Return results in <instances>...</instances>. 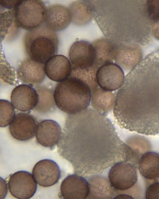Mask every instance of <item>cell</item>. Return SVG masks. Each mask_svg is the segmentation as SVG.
<instances>
[{
    "instance_id": "obj_18",
    "label": "cell",
    "mask_w": 159,
    "mask_h": 199,
    "mask_svg": "<svg viewBox=\"0 0 159 199\" xmlns=\"http://www.w3.org/2000/svg\"><path fill=\"white\" fill-rule=\"evenodd\" d=\"M71 20V15L69 9L63 6L54 5L46 9L45 25L54 31L64 29Z\"/></svg>"
},
{
    "instance_id": "obj_15",
    "label": "cell",
    "mask_w": 159,
    "mask_h": 199,
    "mask_svg": "<svg viewBox=\"0 0 159 199\" xmlns=\"http://www.w3.org/2000/svg\"><path fill=\"white\" fill-rule=\"evenodd\" d=\"M17 74L18 78L23 82L31 85L41 83L46 75L44 64L29 58L20 63Z\"/></svg>"
},
{
    "instance_id": "obj_10",
    "label": "cell",
    "mask_w": 159,
    "mask_h": 199,
    "mask_svg": "<svg viewBox=\"0 0 159 199\" xmlns=\"http://www.w3.org/2000/svg\"><path fill=\"white\" fill-rule=\"evenodd\" d=\"M38 124L34 117L26 113L16 114L10 124L9 130L16 139L26 141L32 138L35 134Z\"/></svg>"
},
{
    "instance_id": "obj_30",
    "label": "cell",
    "mask_w": 159,
    "mask_h": 199,
    "mask_svg": "<svg viewBox=\"0 0 159 199\" xmlns=\"http://www.w3.org/2000/svg\"><path fill=\"white\" fill-rule=\"evenodd\" d=\"M19 1V0H0V4L5 8L14 9Z\"/></svg>"
},
{
    "instance_id": "obj_29",
    "label": "cell",
    "mask_w": 159,
    "mask_h": 199,
    "mask_svg": "<svg viewBox=\"0 0 159 199\" xmlns=\"http://www.w3.org/2000/svg\"><path fill=\"white\" fill-rule=\"evenodd\" d=\"M146 199H159V182H154L149 185L146 192Z\"/></svg>"
},
{
    "instance_id": "obj_32",
    "label": "cell",
    "mask_w": 159,
    "mask_h": 199,
    "mask_svg": "<svg viewBox=\"0 0 159 199\" xmlns=\"http://www.w3.org/2000/svg\"><path fill=\"white\" fill-rule=\"evenodd\" d=\"M1 188L0 199H3L6 196L7 192V186L4 180L1 177Z\"/></svg>"
},
{
    "instance_id": "obj_8",
    "label": "cell",
    "mask_w": 159,
    "mask_h": 199,
    "mask_svg": "<svg viewBox=\"0 0 159 199\" xmlns=\"http://www.w3.org/2000/svg\"><path fill=\"white\" fill-rule=\"evenodd\" d=\"M124 74L121 67L112 62L105 64L100 66L96 73L98 85L108 91L115 90L121 86L124 79Z\"/></svg>"
},
{
    "instance_id": "obj_27",
    "label": "cell",
    "mask_w": 159,
    "mask_h": 199,
    "mask_svg": "<svg viewBox=\"0 0 159 199\" xmlns=\"http://www.w3.org/2000/svg\"><path fill=\"white\" fill-rule=\"evenodd\" d=\"M127 144L141 156L148 152L150 149L149 142L146 139L140 137H132L129 139Z\"/></svg>"
},
{
    "instance_id": "obj_14",
    "label": "cell",
    "mask_w": 159,
    "mask_h": 199,
    "mask_svg": "<svg viewBox=\"0 0 159 199\" xmlns=\"http://www.w3.org/2000/svg\"><path fill=\"white\" fill-rule=\"evenodd\" d=\"M46 75L50 79L61 82L70 75L72 65L69 60L62 55H56L48 59L44 65Z\"/></svg>"
},
{
    "instance_id": "obj_26",
    "label": "cell",
    "mask_w": 159,
    "mask_h": 199,
    "mask_svg": "<svg viewBox=\"0 0 159 199\" xmlns=\"http://www.w3.org/2000/svg\"><path fill=\"white\" fill-rule=\"evenodd\" d=\"M14 108L9 101L0 99V127H5L10 124L16 115Z\"/></svg>"
},
{
    "instance_id": "obj_3",
    "label": "cell",
    "mask_w": 159,
    "mask_h": 199,
    "mask_svg": "<svg viewBox=\"0 0 159 199\" xmlns=\"http://www.w3.org/2000/svg\"><path fill=\"white\" fill-rule=\"evenodd\" d=\"M91 96V91L86 84L71 77L59 82L53 94L55 105L69 115L76 114L87 108Z\"/></svg>"
},
{
    "instance_id": "obj_21",
    "label": "cell",
    "mask_w": 159,
    "mask_h": 199,
    "mask_svg": "<svg viewBox=\"0 0 159 199\" xmlns=\"http://www.w3.org/2000/svg\"><path fill=\"white\" fill-rule=\"evenodd\" d=\"M19 28L15 21L13 10H7L1 14V40L8 41L14 39L18 34Z\"/></svg>"
},
{
    "instance_id": "obj_20",
    "label": "cell",
    "mask_w": 159,
    "mask_h": 199,
    "mask_svg": "<svg viewBox=\"0 0 159 199\" xmlns=\"http://www.w3.org/2000/svg\"><path fill=\"white\" fill-rule=\"evenodd\" d=\"M116 96L111 91L98 87L91 93L92 106L93 109L105 114L114 107Z\"/></svg>"
},
{
    "instance_id": "obj_12",
    "label": "cell",
    "mask_w": 159,
    "mask_h": 199,
    "mask_svg": "<svg viewBox=\"0 0 159 199\" xmlns=\"http://www.w3.org/2000/svg\"><path fill=\"white\" fill-rule=\"evenodd\" d=\"M95 57L93 46L87 41H76L70 49L69 58L72 66L80 68L90 67L94 65Z\"/></svg>"
},
{
    "instance_id": "obj_9",
    "label": "cell",
    "mask_w": 159,
    "mask_h": 199,
    "mask_svg": "<svg viewBox=\"0 0 159 199\" xmlns=\"http://www.w3.org/2000/svg\"><path fill=\"white\" fill-rule=\"evenodd\" d=\"M32 174L37 183L42 187H47L58 182L61 176V171L55 162L44 159L35 164L32 169Z\"/></svg>"
},
{
    "instance_id": "obj_25",
    "label": "cell",
    "mask_w": 159,
    "mask_h": 199,
    "mask_svg": "<svg viewBox=\"0 0 159 199\" xmlns=\"http://www.w3.org/2000/svg\"><path fill=\"white\" fill-rule=\"evenodd\" d=\"M0 78L4 82L12 85L18 83V78L14 69L7 61L4 56L1 55Z\"/></svg>"
},
{
    "instance_id": "obj_31",
    "label": "cell",
    "mask_w": 159,
    "mask_h": 199,
    "mask_svg": "<svg viewBox=\"0 0 159 199\" xmlns=\"http://www.w3.org/2000/svg\"><path fill=\"white\" fill-rule=\"evenodd\" d=\"M152 32L154 37L159 40V20L153 21Z\"/></svg>"
},
{
    "instance_id": "obj_16",
    "label": "cell",
    "mask_w": 159,
    "mask_h": 199,
    "mask_svg": "<svg viewBox=\"0 0 159 199\" xmlns=\"http://www.w3.org/2000/svg\"><path fill=\"white\" fill-rule=\"evenodd\" d=\"M114 45V60L124 69L131 70L142 60V50L138 45L129 43L119 47Z\"/></svg>"
},
{
    "instance_id": "obj_7",
    "label": "cell",
    "mask_w": 159,
    "mask_h": 199,
    "mask_svg": "<svg viewBox=\"0 0 159 199\" xmlns=\"http://www.w3.org/2000/svg\"><path fill=\"white\" fill-rule=\"evenodd\" d=\"M36 183L30 173L20 170L11 175L8 184L9 192L14 197L28 199L35 194L37 189Z\"/></svg>"
},
{
    "instance_id": "obj_28",
    "label": "cell",
    "mask_w": 159,
    "mask_h": 199,
    "mask_svg": "<svg viewBox=\"0 0 159 199\" xmlns=\"http://www.w3.org/2000/svg\"><path fill=\"white\" fill-rule=\"evenodd\" d=\"M148 16L153 21L159 20V0H148L145 4Z\"/></svg>"
},
{
    "instance_id": "obj_1",
    "label": "cell",
    "mask_w": 159,
    "mask_h": 199,
    "mask_svg": "<svg viewBox=\"0 0 159 199\" xmlns=\"http://www.w3.org/2000/svg\"><path fill=\"white\" fill-rule=\"evenodd\" d=\"M57 144L59 155L81 176L100 174L118 163H131L135 157L110 120L90 108L68 115Z\"/></svg>"
},
{
    "instance_id": "obj_23",
    "label": "cell",
    "mask_w": 159,
    "mask_h": 199,
    "mask_svg": "<svg viewBox=\"0 0 159 199\" xmlns=\"http://www.w3.org/2000/svg\"><path fill=\"white\" fill-rule=\"evenodd\" d=\"M35 89L38 93V101L34 110L42 113H47L52 110L55 105L52 89L45 86H38Z\"/></svg>"
},
{
    "instance_id": "obj_6",
    "label": "cell",
    "mask_w": 159,
    "mask_h": 199,
    "mask_svg": "<svg viewBox=\"0 0 159 199\" xmlns=\"http://www.w3.org/2000/svg\"><path fill=\"white\" fill-rule=\"evenodd\" d=\"M108 178L111 186L114 189L120 191L127 190L137 182L136 167L128 162L118 163L111 166Z\"/></svg>"
},
{
    "instance_id": "obj_11",
    "label": "cell",
    "mask_w": 159,
    "mask_h": 199,
    "mask_svg": "<svg viewBox=\"0 0 159 199\" xmlns=\"http://www.w3.org/2000/svg\"><path fill=\"white\" fill-rule=\"evenodd\" d=\"M60 191V196L63 198L84 199L89 194V184L82 176L70 174L61 182Z\"/></svg>"
},
{
    "instance_id": "obj_19",
    "label": "cell",
    "mask_w": 159,
    "mask_h": 199,
    "mask_svg": "<svg viewBox=\"0 0 159 199\" xmlns=\"http://www.w3.org/2000/svg\"><path fill=\"white\" fill-rule=\"evenodd\" d=\"M140 173L145 178L154 179L159 178V154L147 152L140 158L138 163Z\"/></svg>"
},
{
    "instance_id": "obj_4",
    "label": "cell",
    "mask_w": 159,
    "mask_h": 199,
    "mask_svg": "<svg viewBox=\"0 0 159 199\" xmlns=\"http://www.w3.org/2000/svg\"><path fill=\"white\" fill-rule=\"evenodd\" d=\"M58 43L57 34L46 25L29 31L23 40L24 47L29 58L43 64L56 55Z\"/></svg>"
},
{
    "instance_id": "obj_17",
    "label": "cell",
    "mask_w": 159,
    "mask_h": 199,
    "mask_svg": "<svg viewBox=\"0 0 159 199\" xmlns=\"http://www.w3.org/2000/svg\"><path fill=\"white\" fill-rule=\"evenodd\" d=\"M59 125L51 120H46L38 124L35 136L38 142L46 147H52L58 143L61 133Z\"/></svg>"
},
{
    "instance_id": "obj_13",
    "label": "cell",
    "mask_w": 159,
    "mask_h": 199,
    "mask_svg": "<svg viewBox=\"0 0 159 199\" xmlns=\"http://www.w3.org/2000/svg\"><path fill=\"white\" fill-rule=\"evenodd\" d=\"M11 103L17 110L26 112L36 106L38 101L37 92L32 86L23 84L16 86L11 95Z\"/></svg>"
},
{
    "instance_id": "obj_5",
    "label": "cell",
    "mask_w": 159,
    "mask_h": 199,
    "mask_svg": "<svg viewBox=\"0 0 159 199\" xmlns=\"http://www.w3.org/2000/svg\"><path fill=\"white\" fill-rule=\"evenodd\" d=\"M46 8L40 0H19L13 9L17 26L29 31L42 25L45 21Z\"/></svg>"
},
{
    "instance_id": "obj_24",
    "label": "cell",
    "mask_w": 159,
    "mask_h": 199,
    "mask_svg": "<svg viewBox=\"0 0 159 199\" xmlns=\"http://www.w3.org/2000/svg\"><path fill=\"white\" fill-rule=\"evenodd\" d=\"M99 67L93 65L85 68H80L72 66V71L70 77L77 79L86 84L90 88L91 93L98 87L96 79V73Z\"/></svg>"
},
{
    "instance_id": "obj_22",
    "label": "cell",
    "mask_w": 159,
    "mask_h": 199,
    "mask_svg": "<svg viewBox=\"0 0 159 199\" xmlns=\"http://www.w3.org/2000/svg\"><path fill=\"white\" fill-rule=\"evenodd\" d=\"M95 52L94 64L99 67L114 60L115 50L114 45L105 39L95 41L92 44Z\"/></svg>"
},
{
    "instance_id": "obj_2",
    "label": "cell",
    "mask_w": 159,
    "mask_h": 199,
    "mask_svg": "<svg viewBox=\"0 0 159 199\" xmlns=\"http://www.w3.org/2000/svg\"><path fill=\"white\" fill-rule=\"evenodd\" d=\"M113 114L122 128L159 134V48L126 75L116 96Z\"/></svg>"
}]
</instances>
